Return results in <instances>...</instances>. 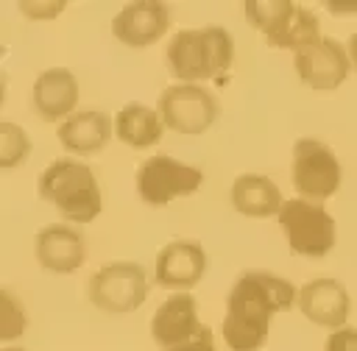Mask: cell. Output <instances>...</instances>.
Masks as SVG:
<instances>
[{
	"mask_svg": "<svg viewBox=\"0 0 357 351\" xmlns=\"http://www.w3.org/2000/svg\"><path fill=\"white\" fill-rule=\"evenodd\" d=\"M296 298V290L290 281L262 273V270H248L243 273L226 304V318H223V340L231 351H257L271 329V318L282 309H290Z\"/></svg>",
	"mask_w": 357,
	"mask_h": 351,
	"instance_id": "cell-1",
	"label": "cell"
},
{
	"mask_svg": "<svg viewBox=\"0 0 357 351\" xmlns=\"http://www.w3.org/2000/svg\"><path fill=\"white\" fill-rule=\"evenodd\" d=\"M234 45L223 28L178 31L167 45V64L178 81H206L218 78L231 67Z\"/></svg>",
	"mask_w": 357,
	"mask_h": 351,
	"instance_id": "cell-2",
	"label": "cell"
},
{
	"mask_svg": "<svg viewBox=\"0 0 357 351\" xmlns=\"http://www.w3.org/2000/svg\"><path fill=\"white\" fill-rule=\"evenodd\" d=\"M39 195L73 220L89 223L100 212V187L92 170L75 159H59L39 176Z\"/></svg>",
	"mask_w": 357,
	"mask_h": 351,
	"instance_id": "cell-3",
	"label": "cell"
},
{
	"mask_svg": "<svg viewBox=\"0 0 357 351\" xmlns=\"http://www.w3.org/2000/svg\"><path fill=\"white\" fill-rule=\"evenodd\" d=\"M243 11L273 47H293L298 53L301 47L321 42L318 20L298 3H245Z\"/></svg>",
	"mask_w": 357,
	"mask_h": 351,
	"instance_id": "cell-4",
	"label": "cell"
},
{
	"mask_svg": "<svg viewBox=\"0 0 357 351\" xmlns=\"http://www.w3.org/2000/svg\"><path fill=\"white\" fill-rule=\"evenodd\" d=\"M279 223L287 245L301 256H324L335 245V220L324 206L312 201H284L279 209Z\"/></svg>",
	"mask_w": 357,
	"mask_h": 351,
	"instance_id": "cell-5",
	"label": "cell"
},
{
	"mask_svg": "<svg viewBox=\"0 0 357 351\" xmlns=\"http://www.w3.org/2000/svg\"><path fill=\"white\" fill-rule=\"evenodd\" d=\"M201 181H204V173L198 167L181 164L170 156H151L139 164V173H137V189L142 201L153 206H165L173 198L195 192Z\"/></svg>",
	"mask_w": 357,
	"mask_h": 351,
	"instance_id": "cell-6",
	"label": "cell"
},
{
	"mask_svg": "<svg viewBox=\"0 0 357 351\" xmlns=\"http://www.w3.org/2000/svg\"><path fill=\"white\" fill-rule=\"evenodd\" d=\"M159 114L165 125L178 134H204L218 117V100L204 86L178 84L162 92Z\"/></svg>",
	"mask_w": 357,
	"mask_h": 351,
	"instance_id": "cell-7",
	"label": "cell"
},
{
	"mask_svg": "<svg viewBox=\"0 0 357 351\" xmlns=\"http://www.w3.org/2000/svg\"><path fill=\"white\" fill-rule=\"evenodd\" d=\"M148 295L145 270L134 262H112L100 267L89 281V298L95 306L109 312L137 309Z\"/></svg>",
	"mask_w": 357,
	"mask_h": 351,
	"instance_id": "cell-8",
	"label": "cell"
},
{
	"mask_svg": "<svg viewBox=\"0 0 357 351\" xmlns=\"http://www.w3.org/2000/svg\"><path fill=\"white\" fill-rule=\"evenodd\" d=\"M293 184L307 198H329L340 187V164L318 139H298L293 148Z\"/></svg>",
	"mask_w": 357,
	"mask_h": 351,
	"instance_id": "cell-9",
	"label": "cell"
},
{
	"mask_svg": "<svg viewBox=\"0 0 357 351\" xmlns=\"http://www.w3.org/2000/svg\"><path fill=\"white\" fill-rule=\"evenodd\" d=\"M296 70L312 89H335L349 72V56L335 39H321L296 53Z\"/></svg>",
	"mask_w": 357,
	"mask_h": 351,
	"instance_id": "cell-10",
	"label": "cell"
},
{
	"mask_svg": "<svg viewBox=\"0 0 357 351\" xmlns=\"http://www.w3.org/2000/svg\"><path fill=\"white\" fill-rule=\"evenodd\" d=\"M170 25V11L165 3H153V0H139V3H128L112 22L114 36L123 45L131 47H145L151 42H156Z\"/></svg>",
	"mask_w": 357,
	"mask_h": 351,
	"instance_id": "cell-11",
	"label": "cell"
},
{
	"mask_svg": "<svg viewBox=\"0 0 357 351\" xmlns=\"http://www.w3.org/2000/svg\"><path fill=\"white\" fill-rule=\"evenodd\" d=\"M201 332L198 315H195V298L190 292L170 295L151 320V334L159 345L176 348L187 340H192Z\"/></svg>",
	"mask_w": 357,
	"mask_h": 351,
	"instance_id": "cell-12",
	"label": "cell"
},
{
	"mask_svg": "<svg viewBox=\"0 0 357 351\" xmlns=\"http://www.w3.org/2000/svg\"><path fill=\"white\" fill-rule=\"evenodd\" d=\"M206 270V254L195 242L176 240L162 248L156 259V281L170 290H187L192 287Z\"/></svg>",
	"mask_w": 357,
	"mask_h": 351,
	"instance_id": "cell-13",
	"label": "cell"
},
{
	"mask_svg": "<svg viewBox=\"0 0 357 351\" xmlns=\"http://www.w3.org/2000/svg\"><path fill=\"white\" fill-rule=\"evenodd\" d=\"M298 306L312 323L337 329V326H343V320L349 315V295L340 281L315 279V281L304 284V290L298 292Z\"/></svg>",
	"mask_w": 357,
	"mask_h": 351,
	"instance_id": "cell-14",
	"label": "cell"
},
{
	"mask_svg": "<svg viewBox=\"0 0 357 351\" xmlns=\"http://www.w3.org/2000/svg\"><path fill=\"white\" fill-rule=\"evenodd\" d=\"M36 256L42 267L56 273H70L84 262V237L64 223L45 226L36 234Z\"/></svg>",
	"mask_w": 357,
	"mask_h": 351,
	"instance_id": "cell-15",
	"label": "cell"
},
{
	"mask_svg": "<svg viewBox=\"0 0 357 351\" xmlns=\"http://www.w3.org/2000/svg\"><path fill=\"white\" fill-rule=\"evenodd\" d=\"M33 103L36 111L45 120H61L67 117L75 103H78V84L75 75L56 67V70H45L36 84H33Z\"/></svg>",
	"mask_w": 357,
	"mask_h": 351,
	"instance_id": "cell-16",
	"label": "cell"
},
{
	"mask_svg": "<svg viewBox=\"0 0 357 351\" xmlns=\"http://www.w3.org/2000/svg\"><path fill=\"white\" fill-rule=\"evenodd\" d=\"M112 134V123L100 111H75L59 125V139L67 150L98 153Z\"/></svg>",
	"mask_w": 357,
	"mask_h": 351,
	"instance_id": "cell-17",
	"label": "cell"
},
{
	"mask_svg": "<svg viewBox=\"0 0 357 351\" xmlns=\"http://www.w3.org/2000/svg\"><path fill=\"white\" fill-rule=\"evenodd\" d=\"M165 120L142 103H128L114 117V134L131 148H151L162 139Z\"/></svg>",
	"mask_w": 357,
	"mask_h": 351,
	"instance_id": "cell-18",
	"label": "cell"
},
{
	"mask_svg": "<svg viewBox=\"0 0 357 351\" xmlns=\"http://www.w3.org/2000/svg\"><path fill=\"white\" fill-rule=\"evenodd\" d=\"M231 203L248 217H268L282 209L279 187L265 176H240L231 187Z\"/></svg>",
	"mask_w": 357,
	"mask_h": 351,
	"instance_id": "cell-19",
	"label": "cell"
},
{
	"mask_svg": "<svg viewBox=\"0 0 357 351\" xmlns=\"http://www.w3.org/2000/svg\"><path fill=\"white\" fill-rule=\"evenodd\" d=\"M31 150V139L22 128H17L14 123H0V164L3 167H14L20 162H25Z\"/></svg>",
	"mask_w": 357,
	"mask_h": 351,
	"instance_id": "cell-20",
	"label": "cell"
},
{
	"mask_svg": "<svg viewBox=\"0 0 357 351\" xmlns=\"http://www.w3.org/2000/svg\"><path fill=\"white\" fill-rule=\"evenodd\" d=\"M0 304H3V309H0V337L11 340L25 329V315H22V309H20V304L14 301L11 292H3Z\"/></svg>",
	"mask_w": 357,
	"mask_h": 351,
	"instance_id": "cell-21",
	"label": "cell"
},
{
	"mask_svg": "<svg viewBox=\"0 0 357 351\" xmlns=\"http://www.w3.org/2000/svg\"><path fill=\"white\" fill-rule=\"evenodd\" d=\"M326 351H357V329H337L329 334Z\"/></svg>",
	"mask_w": 357,
	"mask_h": 351,
	"instance_id": "cell-22",
	"label": "cell"
},
{
	"mask_svg": "<svg viewBox=\"0 0 357 351\" xmlns=\"http://www.w3.org/2000/svg\"><path fill=\"white\" fill-rule=\"evenodd\" d=\"M167 351H215L212 332H209L206 326H201V332H198L192 340H187V343H181V345H176V348H167Z\"/></svg>",
	"mask_w": 357,
	"mask_h": 351,
	"instance_id": "cell-23",
	"label": "cell"
},
{
	"mask_svg": "<svg viewBox=\"0 0 357 351\" xmlns=\"http://www.w3.org/2000/svg\"><path fill=\"white\" fill-rule=\"evenodd\" d=\"M349 56H351V64L357 67V31H354L351 39H349Z\"/></svg>",
	"mask_w": 357,
	"mask_h": 351,
	"instance_id": "cell-24",
	"label": "cell"
},
{
	"mask_svg": "<svg viewBox=\"0 0 357 351\" xmlns=\"http://www.w3.org/2000/svg\"><path fill=\"white\" fill-rule=\"evenodd\" d=\"M6 351H22V348H6Z\"/></svg>",
	"mask_w": 357,
	"mask_h": 351,
	"instance_id": "cell-25",
	"label": "cell"
}]
</instances>
